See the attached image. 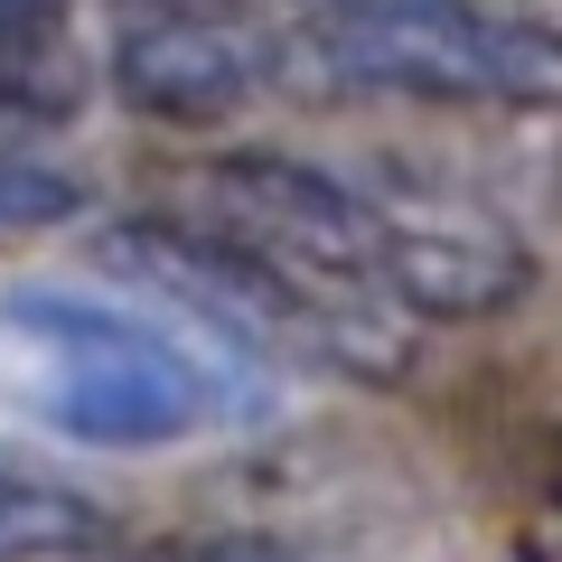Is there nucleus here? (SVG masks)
Masks as SVG:
<instances>
[{"mask_svg": "<svg viewBox=\"0 0 562 562\" xmlns=\"http://www.w3.org/2000/svg\"><path fill=\"white\" fill-rule=\"evenodd\" d=\"M188 198L366 281L413 328H469L535 291V254L516 225L487 216L460 188L422 179V169H347V160L281 150V140H244L188 179Z\"/></svg>", "mask_w": 562, "mask_h": 562, "instance_id": "1", "label": "nucleus"}, {"mask_svg": "<svg viewBox=\"0 0 562 562\" xmlns=\"http://www.w3.org/2000/svg\"><path fill=\"white\" fill-rule=\"evenodd\" d=\"M10 403L76 450H188L272 413L262 357L206 338L160 301H113L85 281L0 291Z\"/></svg>", "mask_w": 562, "mask_h": 562, "instance_id": "2", "label": "nucleus"}, {"mask_svg": "<svg viewBox=\"0 0 562 562\" xmlns=\"http://www.w3.org/2000/svg\"><path fill=\"white\" fill-rule=\"evenodd\" d=\"M94 262L244 357H310L366 384H394L413 366V319L394 301H375L366 281L328 272V262L291 254V244L254 235L198 198L113 216L94 235Z\"/></svg>", "mask_w": 562, "mask_h": 562, "instance_id": "3", "label": "nucleus"}, {"mask_svg": "<svg viewBox=\"0 0 562 562\" xmlns=\"http://www.w3.org/2000/svg\"><path fill=\"white\" fill-rule=\"evenodd\" d=\"M291 76L357 103L553 113L562 29L506 0H319L291 20Z\"/></svg>", "mask_w": 562, "mask_h": 562, "instance_id": "4", "label": "nucleus"}, {"mask_svg": "<svg viewBox=\"0 0 562 562\" xmlns=\"http://www.w3.org/2000/svg\"><path fill=\"white\" fill-rule=\"evenodd\" d=\"M103 85L140 122L206 132L291 85V20L235 0H122L103 29Z\"/></svg>", "mask_w": 562, "mask_h": 562, "instance_id": "5", "label": "nucleus"}, {"mask_svg": "<svg viewBox=\"0 0 562 562\" xmlns=\"http://www.w3.org/2000/svg\"><path fill=\"white\" fill-rule=\"evenodd\" d=\"M103 535H113V516H103L85 487L0 460V562H76V553H94Z\"/></svg>", "mask_w": 562, "mask_h": 562, "instance_id": "6", "label": "nucleus"}, {"mask_svg": "<svg viewBox=\"0 0 562 562\" xmlns=\"http://www.w3.org/2000/svg\"><path fill=\"white\" fill-rule=\"evenodd\" d=\"M76 216H94V179L66 169L47 140L0 132V235H57Z\"/></svg>", "mask_w": 562, "mask_h": 562, "instance_id": "7", "label": "nucleus"}, {"mask_svg": "<svg viewBox=\"0 0 562 562\" xmlns=\"http://www.w3.org/2000/svg\"><path fill=\"white\" fill-rule=\"evenodd\" d=\"M132 562H338V553H310V543H272V535H198V543H150Z\"/></svg>", "mask_w": 562, "mask_h": 562, "instance_id": "8", "label": "nucleus"}]
</instances>
